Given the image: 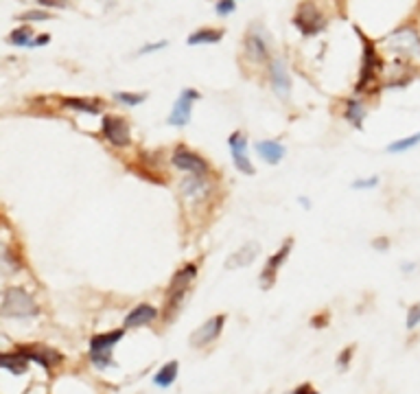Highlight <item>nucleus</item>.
<instances>
[{
	"instance_id": "obj_15",
	"label": "nucleus",
	"mask_w": 420,
	"mask_h": 394,
	"mask_svg": "<svg viewBox=\"0 0 420 394\" xmlns=\"http://www.w3.org/2000/svg\"><path fill=\"white\" fill-rule=\"evenodd\" d=\"M156 318H158V309L147 302H142L125 315V329H136L142 325H149V322H154Z\"/></svg>"
},
{
	"instance_id": "obj_8",
	"label": "nucleus",
	"mask_w": 420,
	"mask_h": 394,
	"mask_svg": "<svg viewBox=\"0 0 420 394\" xmlns=\"http://www.w3.org/2000/svg\"><path fill=\"white\" fill-rule=\"evenodd\" d=\"M224 322H226V315H215L208 322H204V325L191 335V344L195 348H204L210 342H215V339L224 331Z\"/></svg>"
},
{
	"instance_id": "obj_2",
	"label": "nucleus",
	"mask_w": 420,
	"mask_h": 394,
	"mask_svg": "<svg viewBox=\"0 0 420 394\" xmlns=\"http://www.w3.org/2000/svg\"><path fill=\"white\" fill-rule=\"evenodd\" d=\"M123 335H125V329L95 335L93 339H90V362H93L97 368L112 366V348L121 342Z\"/></svg>"
},
{
	"instance_id": "obj_16",
	"label": "nucleus",
	"mask_w": 420,
	"mask_h": 394,
	"mask_svg": "<svg viewBox=\"0 0 420 394\" xmlns=\"http://www.w3.org/2000/svg\"><path fill=\"white\" fill-rule=\"evenodd\" d=\"M179 189H182V195H184L187 200H191V202L202 200V197L208 193V184L202 180V175H195V173L184 177V180L179 182Z\"/></svg>"
},
{
	"instance_id": "obj_17",
	"label": "nucleus",
	"mask_w": 420,
	"mask_h": 394,
	"mask_svg": "<svg viewBox=\"0 0 420 394\" xmlns=\"http://www.w3.org/2000/svg\"><path fill=\"white\" fill-rule=\"evenodd\" d=\"M257 154L265 160L267 165H278L287 151L276 140H259L257 142Z\"/></svg>"
},
{
	"instance_id": "obj_18",
	"label": "nucleus",
	"mask_w": 420,
	"mask_h": 394,
	"mask_svg": "<svg viewBox=\"0 0 420 394\" xmlns=\"http://www.w3.org/2000/svg\"><path fill=\"white\" fill-rule=\"evenodd\" d=\"M245 50H248V57H250L252 62H257V64L267 60V44H265V40L261 38V35H257V33L248 35Z\"/></svg>"
},
{
	"instance_id": "obj_35",
	"label": "nucleus",
	"mask_w": 420,
	"mask_h": 394,
	"mask_svg": "<svg viewBox=\"0 0 420 394\" xmlns=\"http://www.w3.org/2000/svg\"><path fill=\"white\" fill-rule=\"evenodd\" d=\"M48 40H50L48 35H46V33H42V35H38V38H33V46H44Z\"/></svg>"
},
{
	"instance_id": "obj_33",
	"label": "nucleus",
	"mask_w": 420,
	"mask_h": 394,
	"mask_svg": "<svg viewBox=\"0 0 420 394\" xmlns=\"http://www.w3.org/2000/svg\"><path fill=\"white\" fill-rule=\"evenodd\" d=\"M351 355H353V348H346V351L339 355V368H346V366H348V362H351L348 357H351Z\"/></svg>"
},
{
	"instance_id": "obj_29",
	"label": "nucleus",
	"mask_w": 420,
	"mask_h": 394,
	"mask_svg": "<svg viewBox=\"0 0 420 394\" xmlns=\"http://www.w3.org/2000/svg\"><path fill=\"white\" fill-rule=\"evenodd\" d=\"M20 20H50V15L48 13H44V11H27V13H22L20 15Z\"/></svg>"
},
{
	"instance_id": "obj_28",
	"label": "nucleus",
	"mask_w": 420,
	"mask_h": 394,
	"mask_svg": "<svg viewBox=\"0 0 420 394\" xmlns=\"http://www.w3.org/2000/svg\"><path fill=\"white\" fill-rule=\"evenodd\" d=\"M420 325V304H412L407 311V329H416Z\"/></svg>"
},
{
	"instance_id": "obj_32",
	"label": "nucleus",
	"mask_w": 420,
	"mask_h": 394,
	"mask_svg": "<svg viewBox=\"0 0 420 394\" xmlns=\"http://www.w3.org/2000/svg\"><path fill=\"white\" fill-rule=\"evenodd\" d=\"M164 46H167V42H154V44H147V46H142L140 50H138V55H147V53H156V50H162Z\"/></svg>"
},
{
	"instance_id": "obj_1",
	"label": "nucleus",
	"mask_w": 420,
	"mask_h": 394,
	"mask_svg": "<svg viewBox=\"0 0 420 394\" xmlns=\"http://www.w3.org/2000/svg\"><path fill=\"white\" fill-rule=\"evenodd\" d=\"M38 302L22 287H9L3 294V304H0V315L3 318H33L38 315Z\"/></svg>"
},
{
	"instance_id": "obj_23",
	"label": "nucleus",
	"mask_w": 420,
	"mask_h": 394,
	"mask_svg": "<svg viewBox=\"0 0 420 394\" xmlns=\"http://www.w3.org/2000/svg\"><path fill=\"white\" fill-rule=\"evenodd\" d=\"M9 44L13 46H33V33L29 27H18L9 33Z\"/></svg>"
},
{
	"instance_id": "obj_14",
	"label": "nucleus",
	"mask_w": 420,
	"mask_h": 394,
	"mask_svg": "<svg viewBox=\"0 0 420 394\" xmlns=\"http://www.w3.org/2000/svg\"><path fill=\"white\" fill-rule=\"evenodd\" d=\"M261 254V245L257 241H250L245 245H241L236 252H232L226 261V270H243V267L252 265L254 261H257V257Z\"/></svg>"
},
{
	"instance_id": "obj_9",
	"label": "nucleus",
	"mask_w": 420,
	"mask_h": 394,
	"mask_svg": "<svg viewBox=\"0 0 420 394\" xmlns=\"http://www.w3.org/2000/svg\"><path fill=\"white\" fill-rule=\"evenodd\" d=\"M103 136L112 142L114 147H127L132 142L130 125H127L123 118H114V116L103 118Z\"/></svg>"
},
{
	"instance_id": "obj_20",
	"label": "nucleus",
	"mask_w": 420,
	"mask_h": 394,
	"mask_svg": "<svg viewBox=\"0 0 420 394\" xmlns=\"http://www.w3.org/2000/svg\"><path fill=\"white\" fill-rule=\"evenodd\" d=\"M177 372H179V364H177V362L164 364V366L156 372L154 383H156L158 388H171V386L175 383V379H177Z\"/></svg>"
},
{
	"instance_id": "obj_21",
	"label": "nucleus",
	"mask_w": 420,
	"mask_h": 394,
	"mask_svg": "<svg viewBox=\"0 0 420 394\" xmlns=\"http://www.w3.org/2000/svg\"><path fill=\"white\" fill-rule=\"evenodd\" d=\"M224 38V31H215V29H199L195 33L189 35V44L191 46H199V44H217Z\"/></svg>"
},
{
	"instance_id": "obj_34",
	"label": "nucleus",
	"mask_w": 420,
	"mask_h": 394,
	"mask_svg": "<svg viewBox=\"0 0 420 394\" xmlns=\"http://www.w3.org/2000/svg\"><path fill=\"white\" fill-rule=\"evenodd\" d=\"M40 5H46V7H64L66 0H38Z\"/></svg>"
},
{
	"instance_id": "obj_22",
	"label": "nucleus",
	"mask_w": 420,
	"mask_h": 394,
	"mask_svg": "<svg viewBox=\"0 0 420 394\" xmlns=\"http://www.w3.org/2000/svg\"><path fill=\"white\" fill-rule=\"evenodd\" d=\"M27 364H29V360H25V357L18 353V351L13 355H3V357H0V366H3L5 370H9L11 374L27 372Z\"/></svg>"
},
{
	"instance_id": "obj_19",
	"label": "nucleus",
	"mask_w": 420,
	"mask_h": 394,
	"mask_svg": "<svg viewBox=\"0 0 420 394\" xmlns=\"http://www.w3.org/2000/svg\"><path fill=\"white\" fill-rule=\"evenodd\" d=\"M344 116H346V121L353 125V128L361 130L363 128V118H366V107H363V103L357 101V99H348V101H346Z\"/></svg>"
},
{
	"instance_id": "obj_12",
	"label": "nucleus",
	"mask_w": 420,
	"mask_h": 394,
	"mask_svg": "<svg viewBox=\"0 0 420 394\" xmlns=\"http://www.w3.org/2000/svg\"><path fill=\"white\" fill-rule=\"evenodd\" d=\"M269 79H271V88H273V93H276V97L287 101L291 95V79H289V70H287L285 60H271Z\"/></svg>"
},
{
	"instance_id": "obj_30",
	"label": "nucleus",
	"mask_w": 420,
	"mask_h": 394,
	"mask_svg": "<svg viewBox=\"0 0 420 394\" xmlns=\"http://www.w3.org/2000/svg\"><path fill=\"white\" fill-rule=\"evenodd\" d=\"M377 184H379V177L372 175L370 180H357V182H353V189H357V191H361V189H374Z\"/></svg>"
},
{
	"instance_id": "obj_24",
	"label": "nucleus",
	"mask_w": 420,
	"mask_h": 394,
	"mask_svg": "<svg viewBox=\"0 0 420 394\" xmlns=\"http://www.w3.org/2000/svg\"><path fill=\"white\" fill-rule=\"evenodd\" d=\"M62 103L66 107H75V110L86 112V114H99V105L95 101H88V99H62Z\"/></svg>"
},
{
	"instance_id": "obj_25",
	"label": "nucleus",
	"mask_w": 420,
	"mask_h": 394,
	"mask_svg": "<svg viewBox=\"0 0 420 394\" xmlns=\"http://www.w3.org/2000/svg\"><path fill=\"white\" fill-rule=\"evenodd\" d=\"M420 142V132L414 134V136H407V138H400V140H394L388 145V151L390 154H400V151H407V149H414Z\"/></svg>"
},
{
	"instance_id": "obj_10",
	"label": "nucleus",
	"mask_w": 420,
	"mask_h": 394,
	"mask_svg": "<svg viewBox=\"0 0 420 394\" xmlns=\"http://www.w3.org/2000/svg\"><path fill=\"white\" fill-rule=\"evenodd\" d=\"M173 167L179 171H187V173H195V175H204L208 171V163L197 156L193 151H189L187 147H177L173 154Z\"/></svg>"
},
{
	"instance_id": "obj_4",
	"label": "nucleus",
	"mask_w": 420,
	"mask_h": 394,
	"mask_svg": "<svg viewBox=\"0 0 420 394\" xmlns=\"http://www.w3.org/2000/svg\"><path fill=\"white\" fill-rule=\"evenodd\" d=\"M195 276H197V265L195 263H189V265H184L182 270L173 276V280H171V287H169V311H173V309H177V304L182 302V298L187 296V292H189V287H191V283L195 280Z\"/></svg>"
},
{
	"instance_id": "obj_3",
	"label": "nucleus",
	"mask_w": 420,
	"mask_h": 394,
	"mask_svg": "<svg viewBox=\"0 0 420 394\" xmlns=\"http://www.w3.org/2000/svg\"><path fill=\"white\" fill-rule=\"evenodd\" d=\"M388 44L403 57H416L420 53V35L412 27H403L388 35Z\"/></svg>"
},
{
	"instance_id": "obj_11",
	"label": "nucleus",
	"mask_w": 420,
	"mask_h": 394,
	"mask_svg": "<svg viewBox=\"0 0 420 394\" xmlns=\"http://www.w3.org/2000/svg\"><path fill=\"white\" fill-rule=\"evenodd\" d=\"M228 145H230V154H232V160H234L236 169H239L241 173H245V175H254V167H252L250 158H248V138H245V134L234 132L228 138Z\"/></svg>"
},
{
	"instance_id": "obj_31",
	"label": "nucleus",
	"mask_w": 420,
	"mask_h": 394,
	"mask_svg": "<svg viewBox=\"0 0 420 394\" xmlns=\"http://www.w3.org/2000/svg\"><path fill=\"white\" fill-rule=\"evenodd\" d=\"M234 11V0H222V3H217V13L219 15H228Z\"/></svg>"
},
{
	"instance_id": "obj_27",
	"label": "nucleus",
	"mask_w": 420,
	"mask_h": 394,
	"mask_svg": "<svg viewBox=\"0 0 420 394\" xmlns=\"http://www.w3.org/2000/svg\"><path fill=\"white\" fill-rule=\"evenodd\" d=\"M3 270H5V274H13L20 270V263H18V259H13L9 247H3Z\"/></svg>"
},
{
	"instance_id": "obj_5",
	"label": "nucleus",
	"mask_w": 420,
	"mask_h": 394,
	"mask_svg": "<svg viewBox=\"0 0 420 394\" xmlns=\"http://www.w3.org/2000/svg\"><path fill=\"white\" fill-rule=\"evenodd\" d=\"M294 25L304 33V35H316L324 29L326 20L324 15L320 13V9L313 3H302L298 7V13L294 18Z\"/></svg>"
},
{
	"instance_id": "obj_26",
	"label": "nucleus",
	"mask_w": 420,
	"mask_h": 394,
	"mask_svg": "<svg viewBox=\"0 0 420 394\" xmlns=\"http://www.w3.org/2000/svg\"><path fill=\"white\" fill-rule=\"evenodd\" d=\"M114 99H116L118 103H123V105H130V107H134V105H140V103H144V99H147V95H134V93H114Z\"/></svg>"
},
{
	"instance_id": "obj_6",
	"label": "nucleus",
	"mask_w": 420,
	"mask_h": 394,
	"mask_svg": "<svg viewBox=\"0 0 420 394\" xmlns=\"http://www.w3.org/2000/svg\"><path fill=\"white\" fill-rule=\"evenodd\" d=\"M357 35L363 40V66H361V75H359V83H357V90H363L370 81H374V73L377 68H381V60L377 55V48L374 42L363 38V33L357 29Z\"/></svg>"
},
{
	"instance_id": "obj_7",
	"label": "nucleus",
	"mask_w": 420,
	"mask_h": 394,
	"mask_svg": "<svg viewBox=\"0 0 420 394\" xmlns=\"http://www.w3.org/2000/svg\"><path fill=\"white\" fill-rule=\"evenodd\" d=\"M199 99V93L193 90V88H187V90H182L179 99L175 101L173 110L167 118L169 125H173V128H184V125H189L191 121V110H193V101Z\"/></svg>"
},
{
	"instance_id": "obj_13",
	"label": "nucleus",
	"mask_w": 420,
	"mask_h": 394,
	"mask_svg": "<svg viewBox=\"0 0 420 394\" xmlns=\"http://www.w3.org/2000/svg\"><path fill=\"white\" fill-rule=\"evenodd\" d=\"M291 245H294V239H287L285 243H283V247L278 250L276 254H271L269 259H267V265H265V270H263V274H261V287L263 290H269L271 285H273V280H276V272L280 270V265L287 261V257H289V252H291Z\"/></svg>"
},
{
	"instance_id": "obj_36",
	"label": "nucleus",
	"mask_w": 420,
	"mask_h": 394,
	"mask_svg": "<svg viewBox=\"0 0 420 394\" xmlns=\"http://www.w3.org/2000/svg\"><path fill=\"white\" fill-rule=\"evenodd\" d=\"M374 247H377V250L388 247V239H379V241H374Z\"/></svg>"
}]
</instances>
